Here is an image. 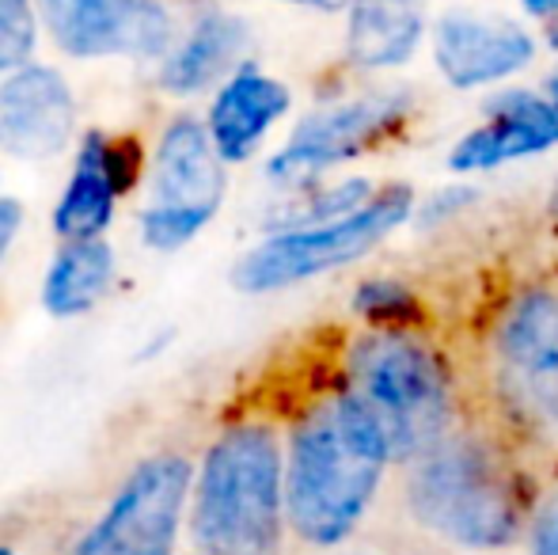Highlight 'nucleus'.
Masks as SVG:
<instances>
[{
	"label": "nucleus",
	"instance_id": "1",
	"mask_svg": "<svg viewBox=\"0 0 558 555\" xmlns=\"http://www.w3.org/2000/svg\"><path fill=\"white\" fill-rule=\"evenodd\" d=\"M547 468L486 415L396 468L388 506L407 533L441 555H517Z\"/></svg>",
	"mask_w": 558,
	"mask_h": 555
},
{
	"label": "nucleus",
	"instance_id": "24",
	"mask_svg": "<svg viewBox=\"0 0 558 555\" xmlns=\"http://www.w3.org/2000/svg\"><path fill=\"white\" fill-rule=\"evenodd\" d=\"M23 225V206L12 198H0V260L8 255V248H12L15 232H20Z\"/></svg>",
	"mask_w": 558,
	"mask_h": 555
},
{
	"label": "nucleus",
	"instance_id": "7",
	"mask_svg": "<svg viewBox=\"0 0 558 555\" xmlns=\"http://www.w3.org/2000/svg\"><path fill=\"white\" fill-rule=\"evenodd\" d=\"M414 122H418V92L407 84L331 99L296 122L286 145L266 160V176L278 186L304 191L324 183V176H331L342 164L396 145Z\"/></svg>",
	"mask_w": 558,
	"mask_h": 555
},
{
	"label": "nucleus",
	"instance_id": "9",
	"mask_svg": "<svg viewBox=\"0 0 558 555\" xmlns=\"http://www.w3.org/2000/svg\"><path fill=\"white\" fill-rule=\"evenodd\" d=\"M228 191L225 156L202 122L175 119L156 145L153 202L141 217V237L156 252L186 248L217 214Z\"/></svg>",
	"mask_w": 558,
	"mask_h": 555
},
{
	"label": "nucleus",
	"instance_id": "18",
	"mask_svg": "<svg viewBox=\"0 0 558 555\" xmlns=\"http://www.w3.org/2000/svg\"><path fill=\"white\" fill-rule=\"evenodd\" d=\"M114 281V252L104 240H76L58 252L43 281V304L50 316H81Z\"/></svg>",
	"mask_w": 558,
	"mask_h": 555
},
{
	"label": "nucleus",
	"instance_id": "11",
	"mask_svg": "<svg viewBox=\"0 0 558 555\" xmlns=\"http://www.w3.org/2000/svg\"><path fill=\"white\" fill-rule=\"evenodd\" d=\"M558 148V111L547 92L536 88H494L483 104V122L448 148L452 176H490L517 160H532Z\"/></svg>",
	"mask_w": 558,
	"mask_h": 555
},
{
	"label": "nucleus",
	"instance_id": "23",
	"mask_svg": "<svg viewBox=\"0 0 558 555\" xmlns=\"http://www.w3.org/2000/svg\"><path fill=\"white\" fill-rule=\"evenodd\" d=\"M475 198H478V191L471 183L441 186L429 202H418V209H414V225H418V229H441L445 221L460 217Z\"/></svg>",
	"mask_w": 558,
	"mask_h": 555
},
{
	"label": "nucleus",
	"instance_id": "28",
	"mask_svg": "<svg viewBox=\"0 0 558 555\" xmlns=\"http://www.w3.org/2000/svg\"><path fill=\"white\" fill-rule=\"evenodd\" d=\"M544 92H547V99H551V107L558 111V61H555V69H551V76H547Z\"/></svg>",
	"mask_w": 558,
	"mask_h": 555
},
{
	"label": "nucleus",
	"instance_id": "25",
	"mask_svg": "<svg viewBox=\"0 0 558 555\" xmlns=\"http://www.w3.org/2000/svg\"><path fill=\"white\" fill-rule=\"evenodd\" d=\"M521 12L529 15L532 23H539V27H544V23L558 12V0H521Z\"/></svg>",
	"mask_w": 558,
	"mask_h": 555
},
{
	"label": "nucleus",
	"instance_id": "6",
	"mask_svg": "<svg viewBox=\"0 0 558 555\" xmlns=\"http://www.w3.org/2000/svg\"><path fill=\"white\" fill-rule=\"evenodd\" d=\"M418 194L403 179L380 183L376 194L353 214L308 229L270 232L232 267V286L240 293H278L301 281L324 278L331 270L353 267L376 248H384L403 225L414 221Z\"/></svg>",
	"mask_w": 558,
	"mask_h": 555
},
{
	"label": "nucleus",
	"instance_id": "15",
	"mask_svg": "<svg viewBox=\"0 0 558 555\" xmlns=\"http://www.w3.org/2000/svg\"><path fill=\"white\" fill-rule=\"evenodd\" d=\"M289 107H293V92L286 81L255 65H243L221 84L214 107H209L206 130L225 164H243L258 153V145L286 119Z\"/></svg>",
	"mask_w": 558,
	"mask_h": 555
},
{
	"label": "nucleus",
	"instance_id": "2",
	"mask_svg": "<svg viewBox=\"0 0 558 555\" xmlns=\"http://www.w3.org/2000/svg\"><path fill=\"white\" fill-rule=\"evenodd\" d=\"M396 480L388 442L345 393L335 365L286 419V503L293 544L312 555L353 548Z\"/></svg>",
	"mask_w": 558,
	"mask_h": 555
},
{
	"label": "nucleus",
	"instance_id": "20",
	"mask_svg": "<svg viewBox=\"0 0 558 555\" xmlns=\"http://www.w3.org/2000/svg\"><path fill=\"white\" fill-rule=\"evenodd\" d=\"M353 316L361 327H429L437 316L429 312L426 297L403 278L376 275L353 289Z\"/></svg>",
	"mask_w": 558,
	"mask_h": 555
},
{
	"label": "nucleus",
	"instance_id": "3",
	"mask_svg": "<svg viewBox=\"0 0 558 555\" xmlns=\"http://www.w3.org/2000/svg\"><path fill=\"white\" fill-rule=\"evenodd\" d=\"M475 411L536 464H558V270H524L460 335Z\"/></svg>",
	"mask_w": 558,
	"mask_h": 555
},
{
	"label": "nucleus",
	"instance_id": "29",
	"mask_svg": "<svg viewBox=\"0 0 558 555\" xmlns=\"http://www.w3.org/2000/svg\"><path fill=\"white\" fill-rule=\"evenodd\" d=\"M331 555H384V552H373V548H342V552H331Z\"/></svg>",
	"mask_w": 558,
	"mask_h": 555
},
{
	"label": "nucleus",
	"instance_id": "30",
	"mask_svg": "<svg viewBox=\"0 0 558 555\" xmlns=\"http://www.w3.org/2000/svg\"><path fill=\"white\" fill-rule=\"evenodd\" d=\"M0 555H20V552H12V548H8V544H0Z\"/></svg>",
	"mask_w": 558,
	"mask_h": 555
},
{
	"label": "nucleus",
	"instance_id": "17",
	"mask_svg": "<svg viewBox=\"0 0 558 555\" xmlns=\"http://www.w3.org/2000/svg\"><path fill=\"white\" fill-rule=\"evenodd\" d=\"M107 134L92 130L84 137V148L76 156V168L69 176V186L61 194L58 209H53V232H58L65 244L76 240H99V232L111 225L114 217V202H118V186L107 171Z\"/></svg>",
	"mask_w": 558,
	"mask_h": 555
},
{
	"label": "nucleus",
	"instance_id": "12",
	"mask_svg": "<svg viewBox=\"0 0 558 555\" xmlns=\"http://www.w3.org/2000/svg\"><path fill=\"white\" fill-rule=\"evenodd\" d=\"M53 38L73 58H153L171 43L160 0H38Z\"/></svg>",
	"mask_w": 558,
	"mask_h": 555
},
{
	"label": "nucleus",
	"instance_id": "19",
	"mask_svg": "<svg viewBox=\"0 0 558 555\" xmlns=\"http://www.w3.org/2000/svg\"><path fill=\"white\" fill-rule=\"evenodd\" d=\"M376 194V183L365 176H350V179H331V183H316L293 191V202L281 209L270 221V232H286V229H308V225H327L338 217L361 209L368 198Z\"/></svg>",
	"mask_w": 558,
	"mask_h": 555
},
{
	"label": "nucleus",
	"instance_id": "27",
	"mask_svg": "<svg viewBox=\"0 0 558 555\" xmlns=\"http://www.w3.org/2000/svg\"><path fill=\"white\" fill-rule=\"evenodd\" d=\"M544 46H547L551 53H558V12L544 23Z\"/></svg>",
	"mask_w": 558,
	"mask_h": 555
},
{
	"label": "nucleus",
	"instance_id": "10",
	"mask_svg": "<svg viewBox=\"0 0 558 555\" xmlns=\"http://www.w3.org/2000/svg\"><path fill=\"white\" fill-rule=\"evenodd\" d=\"M437 76L452 92L498 88L536 61L539 38L509 15L478 8H445L429 31Z\"/></svg>",
	"mask_w": 558,
	"mask_h": 555
},
{
	"label": "nucleus",
	"instance_id": "5",
	"mask_svg": "<svg viewBox=\"0 0 558 555\" xmlns=\"http://www.w3.org/2000/svg\"><path fill=\"white\" fill-rule=\"evenodd\" d=\"M186 533L198 555H289L286 422H225L194 468Z\"/></svg>",
	"mask_w": 558,
	"mask_h": 555
},
{
	"label": "nucleus",
	"instance_id": "21",
	"mask_svg": "<svg viewBox=\"0 0 558 555\" xmlns=\"http://www.w3.org/2000/svg\"><path fill=\"white\" fill-rule=\"evenodd\" d=\"M38 38V15L31 0H0V73L27 65Z\"/></svg>",
	"mask_w": 558,
	"mask_h": 555
},
{
	"label": "nucleus",
	"instance_id": "26",
	"mask_svg": "<svg viewBox=\"0 0 558 555\" xmlns=\"http://www.w3.org/2000/svg\"><path fill=\"white\" fill-rule=\"evenodd\" d=\"M281 4H293V8H312V12H324V15L350 12V0H281Z\"/></svg>",
	"mask_w": 558,
	"mask_h": 555
},
{
	"label": "nucleus",
	"instance_id": "13",
	"mask_svg": "<svg viewBox=\"0 0 558 555\" xmlns=\"http://www.w3.org/2000/svg\"><path fill=\"white\" fill-rule=\"evenodd\" d=\"M76 126L65 76L46 65H23L0 84V148L23 160H50Z\"/></svg>",
	"mask_w": 558,
	"mask_h": 555
},
{
	"label": "nucleus",
	"instance_id": "14",
	"mask_svg": "<svg viewBox=\"0 0 558 555\" xmlns=\"http://www.w3.org/2000/svg\"><path fill=\"white\" fill-rule=\"evenodd\" d=\"M429 31V0H350L345 65L365 76L396 73L418 58Z\"/></svg>",
	"mask_w": 558,
	"mask_h": 555
},
{
	"label": "nucleus",
	"instance_id": "8",
	"mask_svg": "<svg viewBox=\"0 0 558 555\" xmlns=\"http://www.w3.org/2000/svg\"><path fill=\"white\" fill-rule=\"evenodd\" d=\"M194 464L183 453L145 457L69 555H175L191 518Z\"/></svg>",
	"mask_w": 558,
	"mask_h": 555
},
{
	"label": "nucleus",
	"instance_id": "16",
	"mask_svg": "<svg viewBox=\"0 0 558 555\" xmlns=\"http://www.w3.org/2000/svg\"><path fill=\"white\" fill-rule=\"evenodd\" d=\"M251 50V27L247 20L225 12V8H209L194 20L191 35L183 38L175 53L163 61L160 84L171 96H198V92L214 88L217 81L235 76L247 65Z\"/></svg>",
	"mask_w": 558,
	"mask_h": 555
},
{
	"label": "nucleus",
	"instance_id": "4",
	"mask_svg": "<svg viewBox=\"0 0 558 555\" xmlns=\"http://www.w3.org/2000/svg\"><path fill=\"white\" fill-rule=\"evenodd\" d=\"M335 373L388 442L396 468L475 415L468 358L456 335L429 327H353Z\"/></svg>",
	"mask_w": 558,
	"mask_h": 555
},
{
	"label": "nucleus",
	"instance_id": "22",
	"mask_svg": "<svg viewBox=\"0 0 558 555\" xmlns=\"http://www.w3.org/2000/svg\"><path fill=\"white\" fill-rule=\"evenodd\" d=\"M521 555H558V464L547 468L544 475V487H539Z\"/></svg>",
	"mask_w": 558,
	"mask_h": 555
}]
</instances>
